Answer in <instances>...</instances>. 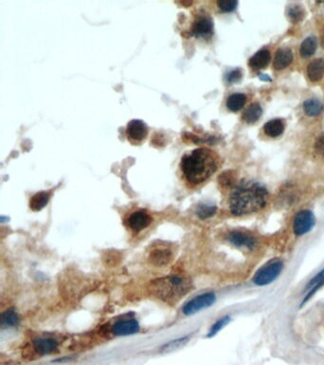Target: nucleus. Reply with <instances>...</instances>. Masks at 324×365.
Instances as JSON below:
<instances>
[{"label":"nucleus","mask_w":324,"mask_h":365,"mask_svg":"<svg viewBox=\"0 0 324 365\" xmlns=\"http://www.w3.org/2000/svg\"><path fill=\"white\" fill-rule=\"evenodd\" d=\"M19 323V317L14 308H9L1 314V326L3 328L15 327Z\"/></svg>","instance_id":"nucleus-19"},{"label":"nucleus","mask_w":324,"mask_h":365,"mask_svg":"<svg viewBox=\"0 0 324 365\" xmlns=\"http://www.w3.org/2000/svg\"><path fill=\"white\" fill-rule=\"evenodd\" d=\"M228 240L237 246H245L248 248H252L255 245V240L245 233L233 231L228 235Z\"/></svg>","instance_id":"nucleus-16"},{"label":"nucleus","mask_w":324,"mask_h":365,"mask_svg":"<svg viewBox=\"0 0 324 365\" xmlns=\"http://www.w3.org/2000/svg\"><path fill=\"white\" fill-rule=\"evenodd\" d=\"M287 15L292 22L298 23L302 21V19L304 18L305 12L301 5H293L288 9Z\"/></svg>","instance_id":"nucleus-25"},{"label":"nucleus","mask_w":324,"mask_h":365,"mask_svg":"<svg viewBox=\"0 0 324 365\" xmlns=\"http://www.w3.org/2000/svg\"><path fill=\"white\" fill-rule=\"evenodd\" d=\"M324 283V269L322 271H320L319 273L317 274V276H315L311 281H310L309 284L307 285L306 290H310V293L307 295V297L305 298V301L310 298L311 295H313L317 288H319L322 284Z\"/></svg>","instance_id":"nucleus-26"},{"label":"nucleus","mask_w":324,"mask_h":365,"mask_svg":"<svg viewBox=\"0 0 324 365\" xmlns=\"http://www.w3.org/2000/svg\"><path fill=\"white\" fill-rule=\"evenodd\" d=\"M264 132L270 137H278L282 134L284 130V124L280 119H274L268 121L264 127Z\"/></svg>","instance_id":"nucleus-18"},{"label":"nucleus","mask_w":324,"mask_h":365,"mask_svg":"<svg viewBox=\"0 0 324 365\" xmlns=\"http://www.w3.org/2000/svg\"><path fill=\"white\" fill-rule=\"evenodd\" d=\"M149 260L154 266H166L172 261V253L166 248H155L151 251Z\"/></svg>","instance_id":"nucleus-12"},{"label":"nucleus","mask_w":324,"mask_h":365,"mask_svg":"<svg viewBox=\"0 0 324 365\" xmlns=\"http://www.w3.org/2000/svg\"><path fill=\"white\" fill-rule=\"evenodd\" d=\"M217 154L208 149H197L182 158V172L185 179L192 185H199L206 181L218 168Z\"/></svg>","instance_id":"nucleus-2"},{"label":"nucleus","mask_w":324,"mask_h":365,"mask_svg":"<svg viewBox=\"0 0 324 365\" xmlns=\"http://www.w3.org/2000/svg\"><path fill=\"white\" fill-rule=\"evenodd\" d=\"M140 330L139 322L136 319H124L114 323L113 334L116 336H130L136 334Z\"/></svg>","instance_id":"nucleus-10"},{"label":"nucleus","mask_w":324,"mask_h":365,"mask_svg":"<svg viewBox=\"0 0 324 365\" xmlns=\"http://www.w3.org/2000/svg\"><path fill=\"white\" fill-rule=\"evenodd\" d=\"M320 40H321V47L324 49V30L321 32V35H320Z\"/></svg>","instance_id":"nucleus-32"},{"label":"nucleus","mask_w":324,"mask_h":365,"mask_svg":"<svg viewBox=\"0 0 324 365\" xmlns=\"http://www.w3.org/2000/svg\"><path fill=\"white\" fill-rule=\"evenodd\" d=\"M270 60H271L270 52L266 49H264L255 53L249 59L248 64L253 69H263L265 67H267V65L270 63Z\"/></svg>","instance_id":"nucleus-14"},{"label":"nucleus","mask_w":324,"mask_h":365,"mask_svg":"<svg viewBox=\"0 0 324 365\" xmlns=\"http://www.w3.org/2000/svg\"><path fill=\"white\" fill-rule=\"evenodd\" d=\"M213 21L208 15H198L192 25L191 32L198 38H210L213 34Z\"/></svg>","instance_id":"nucleus-7"},{"label":"nucleus","mask_w":324,"mask_h":365,"mask_svg":"<svg viewBox=\"0 0 324 365\" xmlns=\"http://www.w3.org/2000/svg\"><path fill=\"white\" fill-rule=\"evenodd\" d=\"M32 344L34 351L41 356L53 354L58 348V342L53 338H39Z\"/></svg>","instance_id":"nucleus-11"},{"label":"nucleus","mask_w":324,"mask_h":365,"mask_svg":"<svg viewBox=\"0 0 324 365\" xmlns=\"http://www.w3.org/2000/svg\"><path fill=\"white\" fill-rule=\"evenodd\" d=\"M241 78V69H234L232 71H230L227 76H226V80L228 83H235L238 82Z\"/></svg>","instance_id":"nucleus-31"},{"label":"nucleus","mask_w":324,"mask_h":365,"mask_svg":"<svg viewBox=\"0 0 324 365\" xmlns=\"http://www.w3.org/2000/svg\"><path fill=\"white\" fill-rule=\"evenodd\" d=\"M293 61V53L288 48H281L276 52L274 59V68L276 69H283L287 68Z\"/></svg>","instance_id":"nucleus-13"},{"label":"nucleus","mask_w":324,"mask_h":365,"mask_svg":"<svg viewBox=\"0 0 324 365\" xmlns=\"http://www.w3.org/2000/svg\"><path fill=\"white\" fill-rule=\"evenodd\" d=\"M267 198L268 192L263 185L253 181H242L231 191L230 210L237 216L257 212L265 206Z\"/></svg>","instance_id":"nucleus-1"},{"label":"nucleus","mask_w":324,"mask_h":365,"mask_svg":"<svg viewBox=\"0 0 324 365\" xmlns=\"http://www.w3.org/2000/svg\"><path fill=\"white\" fill-rule=\"evenodd\" d=\"M323 108L322 104L317 99L306 100L303 104V110L308 116H317L321 113Z\"/></svg>","instance_id":"nucleus-24"},{"label":"nucleus","mask_w":324,"mask_h":365,"mask_svg":"<svg viewBox=\"0 0 324 365\" xmlns=\"http://www.w3.org/2000/svg\"><path fill=\"white\" fill-rule=\"evenodd\" d=\"M218 6L223 12H232L237 6H238V1L236 0H221L218 2Z\"/></svg>","instance_id":"nucleus-29"},{"label":"nucleus","mask_w":324,"mask_h":365,"mask_svg":"<svg viewBox=\"0 0 324 365\" xmlns=\"http://www.w3.org/2000/svg\"><path fill=\"white\" fill-rule=\"evenodd\" d=\"M152 222V218L146 210H137L128 216V227L134 232H140L148 228Z\"/></svg>","instance_id":"nucleus-8"},{"label":"nucleus","mask_w":324,"mask_h":365,"mask_svg":"<svg viewBox=\"0 0 324 365\" xmlns=\"http://www.w3.org/2000/svg\"><path fill=\"white\" fill-rule=\"evenodd\" d=\"M263 114L262 106L259 103H253L245 110L242 115V119L248 124L258 121Z\"/></svg>","instance_id":"nucleus-20"},{"label":"nucleus","mask_w":324,"mask_h":365,"mask_svg":"<svg viewBox=\"0 0 324 365\" xmlns=\"http://www.w3.org/2000/svg\"><path fill=\"white\" fill-rule=\"evenodd\" d=\"M315 216L309 210H302L295 216L293 230L297 236H302L312 230L315 226Z\"/></svg>","instance_id":"nucleus-6"},{"label":"nucleus","mask_w":324,"mask_h":365,"mask_svg":"<svg viewBox=\"0 0 324 365\" xmlns=\"http://www.w3.org/2000/svg\"><path fill=\"white\" fill-rule=\"evenodd\" d=\"M307 76L312 82L319 81L324 76L323 59L313 60L307 66Z\"/></svg>","instance_id":"nucleus-15"},{"label":"nucleus","mask_w":324,"mask_h":365,"mask_svg":"<svg viewBox=\"0 0 324 365\" xmlns=\"http://www.w3.org/2000/svg\"><path fill=\"white\" fill-rule=\"evenodd\" d=\"M317 39L313 36H310L302 42L301 48H300V53L302 57L308 58L315 53V52L317 51Z\"/></svg>","instance_id":"nucleus-23"},{"label":"nucleus","mask_w":324,"mask_h":365,"mask_svg":"<svg viewBox=\"0 0 324 365\" xmlns=\"http://www.w3.org/2000/svg\"><path fill=\"white\" fill-rule=\"evenodd\" d=\"M246 103V96L242 93L231 94L226 102V106L231 112H239Z\"/></svg>","instance_id":"nucleus-22"},{"label":"nucleus","mask_w":324,"mask_h":365,"mask_svg":"<svg viewBox=\"0 0 324 365\" xmlns=\"http://www.w3.org/2000/svg\"><path fill=\"white\" fill-rule=\"evenodd\" d=\"M216 206L208 205H201L198 206L197 208V215L201 218V219H206L213 216L216 213Z\"/></svg>","instance_id":"nucleus-27"},{"label":"nucleus","mask_w":324,"mask_h":365,"mask_svg":"<svg viewBox=\"0 0 324 365\" xmlns=\"http://www.w3.org/2000/svg\"><path fill=\"white\" fill-rule=\"evenodd\" d=\"M283 268V264L278 261H272L258 270L253 281L258 285H266L275 281Z\"/></svg>","instance_id":"nucleus-4"},{"label":"nucleus","mask_w":324,"mask_h":365,"mask_svg":"<svg viewBox=\"0 0 324 365\" xmlns=\"http://www.w3.org/2000/svg\"><path fill=\"white\" fill-rule=\"evenodd\" d=\"M191 281L185 275L172 274L151 281L149 292L166 304H173L191 290Z\"/></svg>","instance_id":"nucleus-3"},{"label":"nucleus","mask_w":324,"mask_h":365,"mask_svg":"<svg viewBox=\"0 0 324 365\" xmlns=\"http://www.w3.org/2000/svg\"><path fill=\"white\" fill-rule=\"evenodd\" d=\"M229 321H230V318H229L228 316L219 319L218 321H217L215 324L212 325L211 329H210V331H209V333H208V337L210 338V337L215 336V335L218 333L219 331H221L224 327L226 326V324H227Z\"/></svg>","instance_id":"nucleus-28"},{"label":"nucleus","mask_w":324,"mask_h":365,"mask_svg":"<svg viewBox=\"0 0 324 365\" xmlns=\"http://www.w3.org/2000/svg\"><path fill=\"white\" fill-rule=\"evenodd\" d=\"M216 302V296L214 293H204L190 300L183 308L185 315L190 316L196 314L201 310L210 307Z\"/></svg>","instance_id":"nucleus-5"},{"label":"nucleus","mask_w":324,"mask_h":365,"mask_svg":"<svg viewBox=\"0 0 324 365\" xmlns=\"http://www.w3.org/2000/svg\"><path fill=\"white\" fill-rule=\"evenodd\" d=\"M189 341V337L187 336V337L176 339V340H173L171 342H166L161 347L160 352L163 353V354H168V353H172L175 351H178V350L182 349L185 345H187Z\"/></svg>","instance_id":"nucleus-21"},{"label":"nucleus","mask_w":324,"mask_h":365,"mask_svg":"<svg viewBox=\"0 0 324 365\" xmlns=\"http://www.w3.org/2000/svg\"><path fill=\"white\" fill-rule=\"evenodd\" d=\"M148 127L142 120L133 119L128 122L127 126V136L132 143H140L148 135Z\"/></svg>","instance_id":"nucleus-9"},{"label":"nucleus","mask_w":324,"mask_h":365,"mask_svg":"<svg viewBox=\"0 0 324 365\" xmlns=\"http://www.w3.org/2000/svg\"><path fill=\"white\" fill-rule=\"evenodd\" d=\"M315 152L320 157H324V133H321L316 140Z\"/></svg>","instance_id":"nucleus-30"},{"label":"nucleus","mask_w":324,"mask_h":365,"mask_svg":"<svg viewBox=\"0 0 324 365\" xmlns=\"http://www.w3.org/2000/svg\"><path fill=\"white\" fill-rule=\"evenodd\" d=\"M51 194L46 191H41L34 194L30 200V207L33 211H39L44 208L50 201Z\"/></svg>","instance_id":"nucleus-17"}]
</instances>
